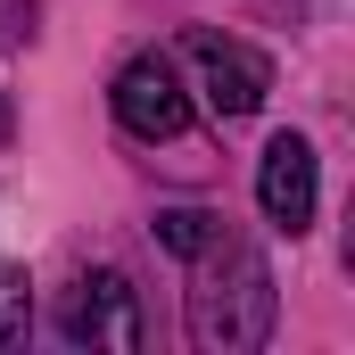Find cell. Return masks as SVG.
Returning <instances> with one entry per match:
<instances>
[{
    "mask_svg": "<svg viewBox=\"0 0 355 355\" xmlns=\"http://www.w3.org/2000/svg\"><path fill=\"white\" fill-rule=\"evenodd\" d=\"M272 331V265L240 240L198 248V289H190V339L207 355H248Z\"/></svg>",
    "mask_w": 355,
    "mask_h": 355,
    "instance_id": "obj_1",
    "label": "cell"
},
{
    "mask_svg": "<svg viewBox=\"0 0 355 355\" xmlns=\"http://www.w3.org/2000/svg\"><path fill=\"white\" fill-rule=\"evenodd\" d=\"M58 331L75 347H107V355H132L141 347V297L124 272H83L67 297H58Z\"/></svg>",
    "mask_w": 355,
    "mask_h": 355,
    "instance_id": "obj_2",
    "label": "cell"
},
{
    "mask_svg": "<svg viewBox=\"0 0 355 355\" xmlns=\"http://www.w3.org/2000/svg\"><path fill=\"white\" fill-rule=\"evenodd\" d=\"M190 58H198V91H207L215 116H257L265 107V91H272L265 50H248L232 33H190Z\"/></svg>",
    "mask_w": 355,
    "mask_h": 355,
    "instance_id": "obj_3",
    "label": "cell"
},
{
    "mask_svg": "<svg viewBox=\"0 0 355 355\" xmlns=\"http://www.w3.org/2000/svg\"><path fill=\"white\" fill-rule=\"evenodd\" d=\"M107 99H116V124H124L132 141H174L182 124H190V91H182V75L166 58H132Z\"/></svg>",
    "mask_w": 355,
    "mask_h": 355,
    "instance_id": "obj_4",
    "label": "cell"
},
{
    "mask_svg": "<svg viewBox=\"0 0 355 355\" xmlns=\"http://www.w3.org/2000/svg\"><path fill=\"white\" fill-rule=\"evenodd\" d=\"M314 198H322V182H314V149L297 141V132H272L265 157H257V207H265L272 232H306L314 223Z\"/></svg>",
    "mask_w": 355,
    "mask_h": 355,
    "instance_id": "obj_5",
    "label": "cell"
},
{
    "mask_svg": "<svg viewBox=\"0 0 355 355\" xmlns=\"http://www.w3.org/2000/svg\"><path fill=\"white\" fill-rule=\"evenodd\" d=\"M157 240H166L174 257H198V248H215V240H223V223H215V215H198V207H166V215H157Z\"/></svg>",
    "mask_w": 355,
    "mask_h": 355,
    "instance_id": "obj_6",
    "label": "cell"
},
{
    "mask_svg": "<svg viewBox=\"0 0 355 355\" xmlns=\"http://www.w3.org/2000/svg\"><path fill=\"white\" fill-rule=\"evenodd\" d=\"M25 322H33V289H25V272H17V265H0V347H17Z\"/></svg>",
    "mask_w": 355,
    "mask_h": 355,
    "instance_id": "obj_7",
    "label": "cell"
},
{
    "mask_svg": "<svg viewBox=\"0 0 355 355\" xmlns=\"http://www.w3.org/2000/svg\"><path fill=\"white\" fill-rule=\"evenodd\" d=\"M33 25H17V0H0V42H25Z\"/></svg>",
    "mask_w": 355,
    "mask_h": 355,
    "instance_id": "obj_8",
    "label": "cell"
},
{
    "mask_svg": "<svg viewBox=\"0 0 355 355\" xmlns=\"http://www.w3.org/2000/svg\"><path fill=\"white\" fill-rule=\"evenodd\" d=\"M8 132H17V107H8V91H0V149H8Z\"/></svg>",
    "mask_w": 355,
    "mask_h": 355,
    "instance_id": "obj_9",
    "label": "cell"
}]
</instances>
